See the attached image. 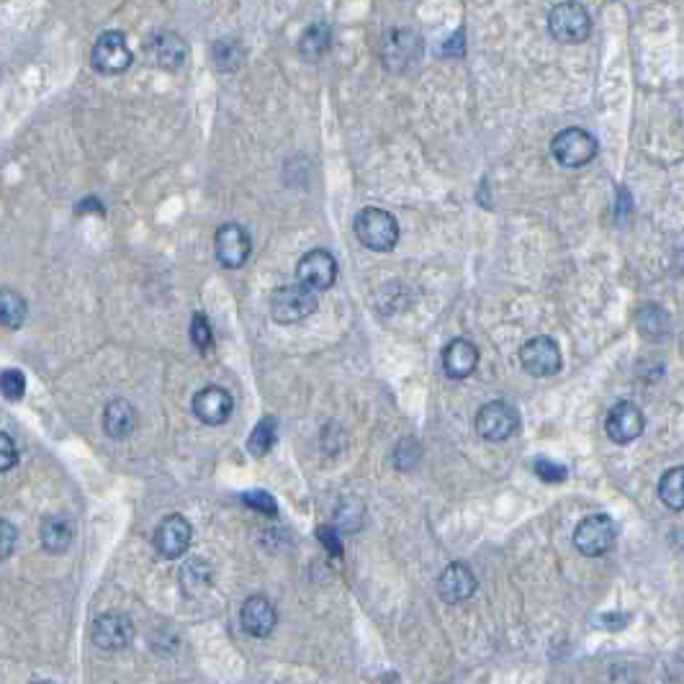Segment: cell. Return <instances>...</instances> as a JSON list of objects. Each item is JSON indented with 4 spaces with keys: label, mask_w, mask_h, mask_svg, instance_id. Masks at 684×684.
<instances>
[{
    "label": "cell",
    "mask_w": 684,
    "mask_h": 684,
    "mask_svg": "<svg viewBox=\"0 0 684 684\" xmlns=\"http://www.w3.org/2000/svg\"><path fill=\"white\" fill-rule=\"evenodd\" d=\"M422 57V36L412 29H394L381 42V62L389 72H407Z\"/></svg>",
    "instance_id": "obj_6"
},
{
    "label": "cell",
    "mask_w": 684,
    "mask_h": 684,
    "mask_svg": "<svg viewBox=\"0 0 684 684\" xmlns=\"http://www.w3.org/2000/svg\"><path fill=\"white\" fill-rule=\"evenodd\" d=\"M0 394L8 402H21L26 394V376L16 368H6L0 373Z\"/></svg>",
    "instance_id": "obj_29"
},
{
    "label": "cell",
    "mask_w": 684,
    "mask_h": 684,
    "mask_svg": "<svg viewBox=\"0 0 684 684\" xmlns=\"http://www.w3.org/2000/svg\"><path fill=\"white\" fill-rule=\"evenodd\" d=\"M191 340L196 345L198 353H209L211 345H214V332H211V324L206 319V314H193L191 319Z\"/></svg>",
    "instance_id": "obj_30"
},
{
    "label": "cell",
    "mask_w": 684,
    "mask_h": 684,
    "mask_svg": "<svg viewBox=\"0 0 684 684\" xmlns=\"http://www.w3.org/2000/svg\"><path fill=\"white\" fill-rule=\"evenodd\" d=\"M240 620L245 633H250L252 638H268L278 625V612L268 597L252 594V597L245 600V605H242Z\"/></svg>",
    "instance_id": "obj_16"
},
{
    "label": "cell",
    "mask_w": 684,
    "mask_h": 684,
    "mask_svg": "<svg viewBox=\"0 0 684 684\" xmlns=\"http://www.w3.org/2000/svg\"><path fill=\"white\" fill-rule=\"evenodd\" d=\"M214 252L222 268H227V270L242 268V265L250 260V252H252L250 234H247V229L240 227V224H234V222L222 224V227L216 229Z\"/></svg>",
    "instance_id": "obj_9"
},
{
    "label": "cell",
    "mask_w": 684,
    "mask_h": 684,
    "mask_svg": "<svg viewBox=\"0 0 684 684\" xmlns=\"http://www.w3.org/2000/svg\"><path fill=\"white\" fill-rule=\"evenodd\" d=\"M605 430L612 443L628 445L643 435L646 417H643V412L633 402H618L607 412Z\"/></svg>",
    "instance_id": "obj_13"
},
{
    "label": "cell",
    "mask_w": 684,
    "mask_h": 684,
    "mask_svg": "<svg viewBox=\"0 0 684 684\" xmlns=\"http://www.w3.org/2000/svg\"><path fill=\"white\" fill-rule=\"evenodd\" d=\"M353 229L360 245L373 252H391L396 247V242H399V224H396V219L389 211L376 209V206L358 211Z\"/></svg>",
    "instance_id": "obj_1"
},
{
    "label": "cell",
    "mask_w": 684,
    "mask_h": 684,
    "mask_svg": "<svg viewBox=\"0 0 684 684\" xmlns=\"http://www.w3.org/2000/svg\"><path fill=\"white\" fill-rule=\"evenodd\" d=\"M132 60V49L119 31H106V34L98 36L93 54H90V62L101 75H121V72L129 70Z\"/></svg>",
    "instance_id": "obj_10"
},
{
    "label": "cell",
    "mask_w": 684,
    "mask_h": 684,
    "mask_svg": "<svg viewBox=\"0 0 684 684\" xmlns=\"http://www.w3.org/2000/svg\"><path fill=\"white\" fill-rule=\"evenodd\" d=\"M548 31L556 42L582 44L592 34V18L582 3L566 0V3H558L548 16Z\"/></svg>",
    "instance_id": "obj_3"
},
{
    "label": "cell",
    "mask_w": 684,
    "mask_h": 684,
    "mask_svg": "<svg viewBox=\"0 0 684 684\" xmlns=\"http://www.w3.org/2000/svg\"><path fill=\"white\" fill-rule=\"evenodd\" d=\"M26 317H29V304L24 296L13 288H0V324L6 330H18L24 327Z\"/></svg>",
    "instance_id": "obj_22"
},
{
    "label": "cell",
    "mask_w": 684,
    "mask_h": 684,
    "mask_svg": "<svg viewBox=\"0 0 684 684\" xmlns=\"http://www.w3.org/2000/svg\"><path fill=\"white\" fill-rule=\"evenodd\" d=\"M245 504L247 507H252V510H258V512H263V515H278V504H276V499H273V494H268V492H247L245 497Z\"/></svg>",
    "instance_id": "obj_34"
},
{
    "label": "cell",
    "mask_w": 684,
    "mask_h": 684,
    "mask_svg": "<svg viewBox=\"0 0 684 684\" xmlns=\"http://www.w3.org/2000/svg\"><path fill=\"white\" fill-rule=\"evenodd\" d=\"M615 540H618V528H615L612 517H607V515L584 517L574 530L576 551L589 558H597V556L610 553L612 546H615Z\"/></svg>",
    "instance_id": "obj_5"
},
{
    "label": "cell",
    "mask_w": 684,
    "mask_h": 684,
    "mask_svg": "<svg viewBox=\"0 0 684 684\" xmlns=\"http://www.w3.org/2000/svg\"><path fill=\"white\" fill-rule=\"evenodd\" d=\"M296 278L299 283L309 286L312 291H327L337 281V260L327 250L306 252L304 258L296 263Z\"/></svg>",
    "instance_id": "obj_14"
},
{
    "label": "cell",
    "mask_w": 684,
    "mask_h": 684,
    "mask_svg": "<svg viewBox=\"0 0 684 684\" xmlns=\"http://www.w3.org/2000/svg\"><path fill=\"white\" fill-rule=\"evenodd\" d=\"M16 463H18L16 443H13V438L8 435V432H0V474L11 471Z\"/></svg>",
    "instance_id": "obj_35"
},
{
    "label": "cell",
    "mask_w": 684,
    "mask_h": 684,
    "mask_svg": "<svg viewBox=\"0 0 684 684\" xmlns=\"http://www.w3.org/2000/svg\"><path fill=\"white\" fill-rule=\"evenodd\" d=\"M597 150H600L597 139L579 126H569L564 132H558L551 142L553 157L564 168H584L597 157Z\"/></svg>",
    "instance_id": "obj_4"
},
{
    "label": "cell",
    "mask_w": 684,
    "mask_h": 684,
    "mask_svg": "<svg viewBox=\"0 0 684 684\" xmlns=\"http://www.w3.org/2000/svg\"><path fill=\"white\" fill-rule=\"evenodd\" d=\"M363 517H366L363 504L358 499H345L335 512V528L342 530V533H355L363 525Z\"/></svg>",
    "instance_id": "obj_28"
},
{
    "label": "cell",
    "mask_w": 684,
    "mask_h": 684,
    "mask_svg": "<svg viewBox=\"0 0 684 684\" xmlns=\"http://www.w3.org/2000/svg\"><path fill=\"white\" fill-rule=\"evenodd\" d=\"M191 538H193L191 522H188L183 515H168V517H162V522L157 525L152 543H155V551L160 553L162 558L175 561V558H180L188 551Z\"/></svg>",
    "instance_id": "obj_12"
},
{
    "label": "cell",
    "mask_w": 684,
    "mask_h": 684,
    "mask_svg": "<svg viewBox=\"0 0 684 684\" xmlns=\"http://www.w3.org/2000/svg\"><path fill=\"white\" fill-rule=\"evenodd\" d=\"M319 299L317 291H312L304 283H294V286H281L270 296V317L281 324H294L301 319L312 317L317 312Z\"/></svg>",
    "instance_id": "obj_2"
},
{
    "label": "cell",
    "mask_w": 684,
    "mask_h": 684,
    "mask_svg": "<svg viewBox=\"0 0 684 684\" xmlns=\"http://www.w3.org/2000/svg\"><path fill=\"white\" fill-rule=\"evenodd\" d=\"M134 633H137L134 620L126 612H103L93 623L90 638L103 651H119L134 641Z\"/></svg>",
    "instance_id": "obj_11"
},
{
    "label": "cell",
    "mask_w": 684,
    "mask_h": 684,
    "mask_svg": "<svg viewBox=\"0 0 684 684\" xmlns=\"http://www.w3.org/2000/svg\"><path fill=\"white\" fill-rule=\"evenodd\" d=\"M150 54L160 70L175 72L186 65L188 47L183 36H178L175 31H157L150 39Z\"/></svg>",
    "instance_id": "obj_18"
},
{
    "label": "cell",
    "mask_w": 684,
    "mask_h": 684,
    "mask_svg": "<svg viewBox=\"0 0 684 684\" xmlns=\"http://www.w3.org/2000/svg\"><path fill=\"white\" fill-rule=\"evenodd\" d=\"M520 366L535 378H551L564 366V355L553 337H530L520 348Z\"/></svg>",
    "instance_id": "obj_7"
},
{
    "label": "cell",
    "mask_w": 684,
    "mask_h": 684,
    "mask_svg": "<svg viewBox=\"0 0 684 684\" xmlns=\"http://www.w3.org/2000/svg\"><path fill=\"white\" fill-rule=\"evenodd\" d=\"M332 47V29L327 24H312L309 29L301 34V42H299V54L301 60L306 62H319L324 57V54L330 52Z\"/></svg>",
    "instance_id": "obj_21"
},
{
    "label": "cell",
    "mask_w": 684,
    "mask_h": 684,
    "mask_svg": "<svg viewBox=\"0 0 684 684\" xmlns=\"http://www.w3.org/2000/svg\"><path fill=\"white\" fill-rule=\"evenodd\" d=\"M396 466L402 468V471H407V468L417 466V461H420V445L414 443L412 438H404L402 443L396 445Z\"/></svg>",
    "instance_id": "obj_32"
},
{
    "label": "cell",
    "mask_w": 684,
    "mask_h": 684,
    "mask_svg": "<svg viewBox=\"0 0 684 684\" xmlns=\"http://www.w3.org/2000/svg\"><path fill=\"white\" fill-rule=\"evenodd\" d=\"M180 582H183L186 592L198 594L211 584V566L206 561H201V558H193L180 571Z\"/></svg>",
    "instance_id": "obj_27"
},
{
    "label": "cell",
    "mask_w": 684,
    "mask_h": 684,
    "mask_svg": "<svg viewBox=\"0 0 684 684\" xmlns=\"http://www.w3.org/2000/svg\"><path fill=\"white\" fill-rule=\"evenodd\" d=\"M659 499L669 510H684V466L669 468L659 479Z\"/></svg>",
    "instance_id": "obj_25"
},
{
    "label": "cell",
    "mask_w": 684,
    "mask_h": 684,
    "mask_svg": "<svg viewBox=\"0 0 684 684\" xmlns=\"http://www.w3.org/2000/svg\"><path fill=\"white\" fill-rule=\"evenodd\" d=\"M438 592L448 605H458V602H466L471 594L476 592V576L474 571L468 569L463 561L445 566L443 574L438 579Z\"/></svg>",
    "instance_id": "obj_17"
},
{
    "label": "cell",
    "mask_w": 684,
    "mask_h": 684,
    "mask_svg": "<svg viewBox=\"0 0 684 684\" xmlns=\"http://www.w3.org/2000/svg\"><path fill=\"white\" fill-rule=\"evenodd\" d=\"M75 211H78V214H103V204L96 196H88L75 206Z\"/></svg>",
    "instance_id": "obj_37"
},
{
    "label": "cell",
    "mask_w": 684,
    "mask_h": 684,
    "mask_svg": "<svg viewBox=\"0 0 684 684\" xmlns=\"http://www.w3.org/2000/svg\"><path fill=\"white\" fill-rule=\"evenodd\" d=\"M234 412V399L222 386H206L193 396V414L204 425H224Z\"/></svg>",
    "instance_id": "obj_15"
},
{
    "label": "cell",
    "mask_w": 684,
    "mask_h": 684,
    "mask_svg": "<svg viewBox=\"0 0 684 684\" xmlns=\"http://www.w3.org/2000/svg\"><path fill=\"white\" fill-rule=\"evenodd\" d=\"M533 468L535 474L540 476V481H546V484H561V481H566V476H569V471H566L564 466H558V463L548 461V458H538Z\"/></svg>",
    "instance_id": "obj_31"
},
{
    "label": "cell",
    "mask_w": 684,
    "mask_h": 684,
    "mask_svg": "<svg viewBox=\"0 0 684 684\" xmlns=\"http://www.w3.org/2000/svg\"><path fill=\"white\" fill-rule=\"evenodd\" d=\"M278 440V420L276 417H263V420L255 425V430L250 432V440H247V450H250L252 458H265L273 450Z\"/></svg>",
    "instance_id": "obj_24"
},
{
    "label": "cell",
    "mask_w": 684,
    "mask_h": 684,
    "mask_svg": "<svg viewBox=\"0 0 684 684\" xmlns=\"http://www.w3.org/2000/svg\"><path fill=\"white\" fill-rule=\"evenodd\" d=\"M520 427V414L507 402H489L476 412V432L489 443L512 438Z\"/></svg>",
    "instance_id": "obj_8"
},
{
    "label": "cell",
    "mask_w": 684,
    "mask_h": 684,
    "mask_svg": "<svg viewBox=\"0 0 684 684\" xmlns=\"http://www.w3.org/2000/svg\"><path fill=\"white\" fill-rule=\"evenodd\" d=\"M317 535H319V540H322V546L327 548V553H332V556H337V558L342 556V543H340V538H337L335 525H330V528L324 525V528L317 530Z\"/></svg>",
    "instance_id": "obj_36"
},
{
    "label": "cell",
    "mask_w": 684,
    "mask_h": 684,
    "mask_svg": "<svg viewBox=\"0 0 684 684\" xmlns=\"http://www.w3.org/2000/svg\"><path fill=\"white\" fill-rule=\"evenodd\" d=\"M72 543V525L62 517H47L42 522V546L47 553L60 556Z\"/></svg>",
    "instance_id": "obj_23"
},
{
    "label": "cell",
    "mask_w": 684,
    "mask_h": 684,
    "mask_svg": "<svg viewBox=\"0 0 684 684\" xmlns=\"http://www.w3.org/2000/svg\"><path fill=\"white\" fill-rule=\"evenodd\" d=\"M16 546H18L16 525L8 520H0V561L11 558L13 553H16Z\"/></svg>",
    "instance_id": "obj_33"
},
{
    "label": "cell",
    "mask_w": 684,
    "mask_h": 684,
    "mask_svg": "<svg viewBox=\"0 0 684 684\" xmlns=\"http://www.w3.org/2000/svg\"><path fill=\"white\" fill-rule=\"evenodd\" d=\"M211 57L219 72H237L245 62V49L237 39H219L211 49Z\"/></svg>",
    "instance_id": "obj_26"
},
{
    "label": "cell",
    "mask_w": 684,
    "mask_h": 684,
    "mask_svg": "<svg viewBox=\"0 0 684 684\" xmlns=\"http://www.w3.org/2000/svg\"><path fill=\"white\" fill-rule=\"evenodd\" d=\"M479 366V348L466 337H456L443 350V368L450 378H466Z\"/></svg>",
    "instance_id": "obj_19"
},
{
    "label": "cell",
    "mask_w": 684,
    "mask_h": 684,
    "mask_svg": "<svg viewBox=\"0 0 684 684\" xmlns=\"http://www.w3.org/2000/svg\"><path fill=\"white\" fill-rule=\"evenodd\" d=\"M139 414L134 409L132 402L126 399H111L103 409V430H106L108 438L114 440H126L137 430Z\"/></svg>",
    "instance_id": "obj_20"
}]
</instances>
